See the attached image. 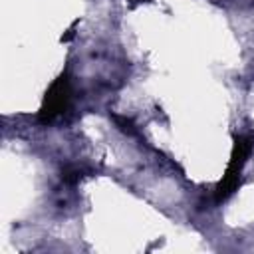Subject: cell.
I'll return each mask as SVG.
<instances>
[{
    "label": "cell",
    "mask_w": 254,
    "mask_h": 254,
    "mask_svg": "<svg viewBox=\"0 0 254 254\" xmlns=\"http://www.w3.org/2000/svg\"><path fill=\"white\" fill-rule=\"evenodd\" d=\"M252 149H254V135L252 133H244L236 139L230 161H228V167H226V173H224V177L220 179V183L216 187V200H224L236 190V187L240 183L242 169H244Z\"/></svg>",
    "instance_id": "6da1fadb"
},
{
    "label": "cell",
    "mask_w": 254,
    "mask_h": 254,
    "mask_svg": "<svg viewBox=\"0 0 254 254\" xmlns=\"http://www.w3.org/2000/svg\"><path fill=\"white\" fill-rule=\"evenodd\" d=\"M69 99H71V89H69V81L65 75H60L48 89L44 103L40 107L38 113V121L40 123H52L58 117H62L65 113V109L69 107Z\"/></svg>",
    "instance_id": "7a4b0ae2"
},
{
    "label": "cell",
    "mask_w": 254,
    "mask_h": 254,
    "mask_svg": "<svg viewBox=\"0 0 254 254\" xmlns=\"http://www.w3.org/2000/svg\"><path fill=\"white\" fill-rule=\"evenodd\" d=\"M81 177H83V171L81 169H65L64 171V175H62V179L65 181V183H77V181H81Z\"/></svg>",
    "instance_id": "3957f363"
}]
</instances>
